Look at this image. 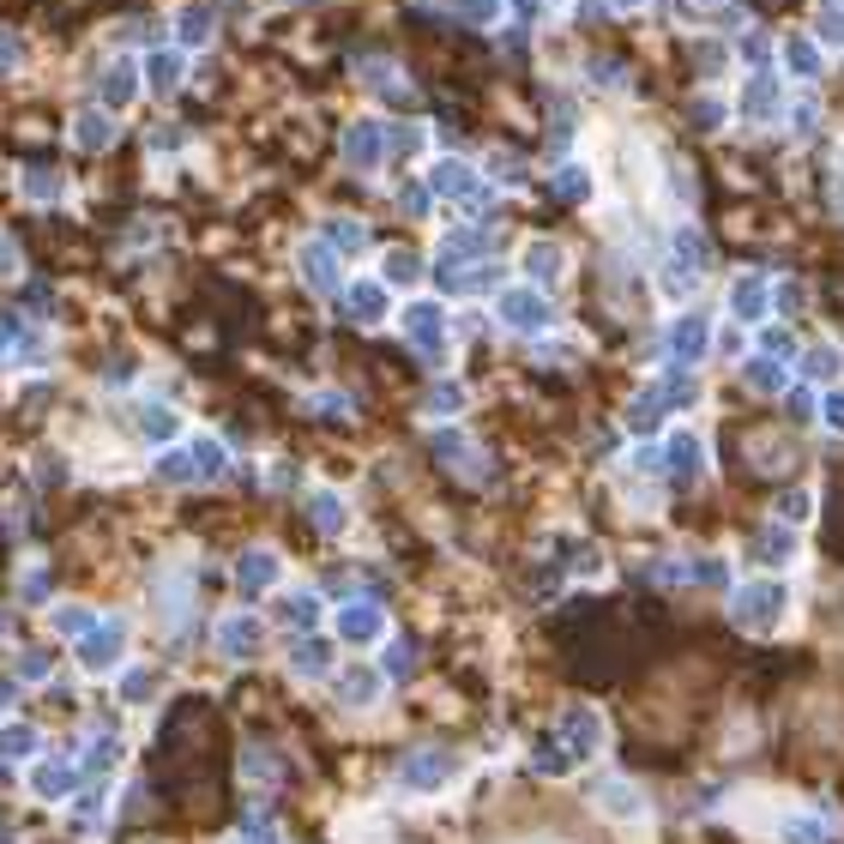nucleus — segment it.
I'll use <instances>...</instances> for the list:
<instances>
[{
    "label": "nucleus",
    "mask_w": 844,
    "mask_h": 844,
    "mask_svg": "<svg viewBox=\"0 0 844 844\" xmlns=\"http://www.w3.org/2000/svg\"><path fill=\"white\" fill-rule=\"evenodd\" d=\"M78 646V670L85 675H109V670H121V658H127V622H97L85 639H73Z\"/></svg>",
    "instance_id": "423d86ee"
},
{
    "label": "nucleus",
    "mask_w": 844,
    "mask_h": 844,
    "mask_svg": "<svg viewBox=\"0 0 844 844\" xmlns=\"http://www.w3.org/2000/svg\"><path fill=\"white\" fill-rule=\"evenodd\" d=\"M832 832H839V820L827 808H815V815H784L779 839L784 844H832Z\"/></svg>",
    "instance_id": "393cba45"
},
{
    "label": "nucleus",
    "mask_w": 844,
    "mask_h": 844,
    "mask_svg": "<svg viewBox=\"0 0 844 844\" xmlns=\"http://www.w3.org/2000/svg\"><path fill=\"white\" fill-rule=\"evenodd\" d=\"M760 344H767V356H791L796 351V338L784 332V326H767V332H760Z\"/></svg>",
    "instance_id": "3c124183"
},
{
    "label": "nucleus",
    "mask_w": 844,
    "mask_h": 844,
    "mask_svg": "<svg viewBox=\"0 0 844 844\" xmlns=\"http://www.w3.org/2000/svg\"><path fill=\"white\" fill-rule=\"evenodd\" d=\"M302 272H308V284H314V290H332V284H338L332 254H320V247H308V254H302Z\"/></svg>",
    "instance_id": "a19ab883"
},
{
    "label": "nucleus",
    "mask_w": 844,
    "mask_h": 844,
    "mask_svg": "<svg viewBox=\"0 0 844 844\" xmlns=\"http://www.w3.org/2000/svg\"><path fill=\"white\" fill-rule=\"evenodd\" d=\"M380 670H387V682H404V675L416 670V639H392L387 658H380Z\"/></svg>",
    "instance_id": "58836bf2"
},
{
    "label": "nucleus",
    "mask_w": 844,
    "mask_h": 844,
    "mask_svg": "<svg viewBox=\"0 0 844 844\" xmlns=\"http://www.w3.org/2000/svg\"><path fill=\"white\" fill-rule=\"evenodd\" d=\"M429 453L441 458L458 482H489V458H482V447L470 441L465 429H447V423H441V429H429Z\"/></svg>",
    "instance_id": "20e7f679"
},
{
    "label": "nucleus",
    "mask_w": 844,
    "mask_h": 844,
    "mask_svg": "<svg viewBox=\"0 0 844 844\" xmlns=\"http://www.w3.org/2000/svg\"><path fill=\"white\" fill-rule=\"evenodd\" d=\"M694 399H700V380H694V368L670 363L658 380H646V387L634 392V404H627V416H622V429H627V435H658L663 416H670V411H688Z\"/></svg>",
    "instance_id": "f257e3e1"
},
{
    "label": "nucleus",
    "mask_w": 844,
    "mask_h": 844,
    "mask_svg": "<svg viewBox=\"0 0 844 844\" xmlns=\"http://www.w3.org/2000/svg\"><path fill=\"white\" fill-rule=\"evenodd\" d=\"M501 326H506V332L537 338V332H549V326H555V308H549L537 290H506V296H501Z\"/></svg>",
    "instance_id": "ddd939ff"
},
{
    "label": "nucleus",
    "mask_w": 844,
    "mask_h": 844,
    "mask_svg": "<svg viewBox=\"0 0 844 844\" xmlns=\"http://www.w3.org/2000/svg\"><path fill=\"white\" fill-rule=\"evenodd\" d=\"M839 375H844V351H839V344H815V351H803V380H808V387H832Z\"/></svg>",
    "instance_id": "c85d7f7f"
},
{
    "label": "nucleus",
    "mask_w": 844,
    "mask_h": 844,
    "mask_svg": "<svg viewBox=\"0 0 844 844\" xmlns=\"http://www.w3.org/2000/svg\"><path fill=\"white\" fill-rule=\"evenodd\" d=\"M555 742L573 760H591V754H603V718L591 712V706H567L561 724H555Z\"/></svg>",
    "instance_id": "9b49d317"
},
{
    "label": "nucleus",
    "mask_w": 844,
    "mask_h": 844,
    "mask_svg": "<svg viewBox=\"0 0 844 844\" xmlns=\"http://www.w3.org/2000/svg\"><path fill=\"white\" fill-rule=\"evenodd\" d=\"M796 525H784V519H772V525H760L754 531V543H748V561H760V567H784V561L796 555Z\"/></svg>",
    "instance_id": "a211bd4d"
},
{
    "label": "nucleus",
    "mask_w": 844,
    "mask_h": 844,
    "mask_svg": "<svg viewBox=\"0 0 844 844\" xmlns=\"http://www.w3.org/2000/svg\"><path fill=\"white\" fill-rule=\"evenodd\" d=\"M133 435H139L145 447H169L182 435V416L169 411V404H139V411H133Z\"/></svg>",
    "instance_id": "5701e85b"
},
{
    "label": "nucleus",
    "mask_w": 844,
    "mask_h": 844,
    "mask_svg": "<svg viewBox=\"0 0 844 844\" xmlns=\"http://www.w3.org/2000/svg\"><path fill=\"white\" fill-rule=\"evenodd\" d=\"M591 803H598L603 815H615V820H646V796H639L627 779H615V772L591 784Z\"/></svg>",
    "instance_id": "aec40b11"
},
{
    "label": "nucleus",
    "mask_w": 844,
    "mask_h": 844,
    "mask_svg": "<svg viewBox=\"0 0 844 844\" xmlns=\"http://www.w3.org/2000/svg\"><path fill=\"white\" fill-rule=\"evenodd\" d=\"M767 308H772L767 278H736V290H730V314L754 326V320H767Z\"/></svg>",
    "instance_id": "a878e982"
},
{
    "label": "nucleus",
    "mask_w": 844,
    "mask_h": 844,
    "mask_svg": "<svg viewBox=\"0 0 844 844\" xmlns=\"http://www.w3.org/2000/svg\"><path fill=\"white\" fill-rule=\"evenodd\" d=\"M356 573H363V567H332L320 579V591H326V598H338V603H351L356 598Z\"/></svg>",
    "instance_id": "37998d69"
},
{
    "label": "nucleus",
    "mask_w": 844,
    "mask_h": 844,
    "mask_svg": "<svg viewBox=\"0 0 844 844\" xmlns=\"http://www.w3.org/2000/svg\"><path fill=\"white\" fill-rule=\"evenodd\" d=\"M194 465H199V482H223L230 477V453H223V441H194Z\"/></svg>",
    "instance_id": "c9c22d12"
},
{
    "label": "nucleus",
    "mask_w": 844,
    "mask_h": 844,
    "mask_svg": "<svg viewBox=\"0 0 844 844\" xmlns=\"http://www.w3.org/2000/svg\"><path fill=\"white\" fill-rule=\"evenodd\" d=\"M157 482H169V489H194L199 482L194 447H163V453H157Z\"/></svg>",
    "instance_id": "bb28decb"
},
{
    "label": "nucleus",
    "mask_w": 844,
    "mask_h": 844,
    "mask_svg": "<svg viewBox=\"0 0 844 844\" xmlns=\"http://www.w3.org/2000/svg\"><path fill=\"white\" fill-rule=\"evenodd\" d=\"M380 694H387V670H380V663H351V670L332 675V700L344 706V712H363Z\"/></svg>",
    "instance_id": "9d476101"
},
{
    "label": "nucleus",
    "mask_w": 844,
    "mask_h": 844,
    "mask_svg": "<svg viewBox=\"0 0 844 844\" xmlns=\"http://www.w3.org/2000/svg\"><path fill=\"white\" fill-rule=\"evenodd\" d=\"M230 844H247V839H230Z\"/></svg>",
    "instance_id": "4d7b16f0"
},
{
    "label": "nucleus",
    "mask_w": 844,
    "mask_h": 844,
    "mask_svg": "<svg viewBox=\"0 0 844 844\" xmlns=\"http://www.w3.org/2000/svg\"><path fill=\"white\" fill-rule=\"evenodd\" d=\"M211 639H218V651L230 663H254L266 651V622H260V615H247V610H235V615H223V622H218V634H211Z\"/></svg>",
    "instance_id": "1a4fd4ad"
},
{
    "label": "nucleus",
    "mask_w": 844,
    "mask_h": 844,
    "mask_svg": "<svg viewBox=\"0 0 844 844\" xmlns=\"http://www.w3.org/2000/svg\"><path fill=\"white\" fill-rule=\"evenodd\" d=\"M465 411V387H458L453 375H441L429 392H423V416H435V423H447V416Z\"/></svg>",
    "instance_id": "c756f323"
},
{
    "label": "nucleus",
    "mask_w": 844,
    "mask_h": 844,
    "mask_svg": "<svg viewBox=\"0 0 844 844\" xmlns=\"http://www.w3.org/2000/svg\"><path fill=\"white\" fill-rule=\"evenodd\" d=\"M97 622H103V615H91L85 603H54V610H49V627H54L61 639H85Z\"/></svg>",
    "instance_id": "2f4dec72"
},
{
    "label": "nucleus",
    "mask_w": 844,
    "mask_h": 844,
    "mask_svg": "<svg viewBox=\"0 0 844 844\" xmlns=\"http://www.w3.org/2000/svg\"><path fill=\"white\" fill-rule=\"evenodd\" d=\"M49 675V651H19V682H42Z\"/></svg>",
    "instance_id": "8fccbe9b"
},
{
    "label": "nucleus",
    "mask_w": 844,
    "mask_h": 844,
    "mask_svg": "<svg viewBox=\"0 0 844 844\" xmlns=\"http://www.w3.org/2000/svg\"><path fill=\"white\" fill-rule=\"evenodd\" d=\"M115 760H121V742H115V736H97V742H91V754H85V767H78V772H91V779H97V772H109Z\"/></svg>",
    "instance_id": "79ce46f5"
},
{
    "label": "nucleus",
    "mask_w": 844,
    "mask_h": 844,
    "mask_svg": "<svg viewBox=\"0 0 844 844\" xmlns=\"http://www.w3.org/2000/svg\"><path fill=\"white\" fill-rule=\"evenodd\" d=\"M784 615H791V585L784 579H748L730 591V622L742 634H772Z\"/></svg>",
    "instance_id": "f03ea898"
},
{
    "label": "nucleus",
    "mask_w": 844,
    "mask_h": 844,
    "mask_svg": "<svg viewBox=\"0 0 844 844\" xmlns=\"http://www.w3.org/2000/svg\"><path fill=\"white\" fill-rule=\"evenodd\" d=\"M308 411L314 416H351V399H344V392H314Z\"/></svg>",
    "instance_id": "09e8293b"
},
{
    "label": "nucleus",
    "mask_w": 844,
    "mask_h": 844,
    "mask_svg": "<svg viewBox=\"0 0 844 844\" xmlns=\"http://www.w3.org/2000/svg\"><path fill=\"white\" fill-rule=\"evenodd\" d=\"M820 423H827L832 435H844V387H827V399H820Z\"/></svg>",
    "instance_id": "49530a36"
},
{
    "label": "nucleus",
    "mask_w": 844,
    "mask_h": 844,
    "mask_svg": "<svg viewBox=\"0 0 844 844\" xmlns=\"http://www.w3.org/2000/svg\"><path fill=\"white\" fill-rule=\"evenodd\" d=\"M19 603H54L49 567H25V573H19Z\"/></svg>",
    "instance_id": "4c0bfd02"
},
{
    "label": "nucleus",
    "mask_w": 844,
    "mask_h": 844,
    "mask_svg": "<svg viewBox=\"0 0 844 844\" xmlns=\"http://www.w3.org/2000/svg\"><path fill=\"white\" fill-rule=\"evenodd\" d=\"M779 519L784 525H808V519H815V489H784L779 494Z\"/></svg>",
    "instance_id": "e433bc0d"
},
{
    "label": "nucleus",
    "mask_w": 844,
    "mask_h": 844,
    "mask_svg": "<svg viewBox=\"0 0 844 844\" xmlns=\"http://www.w3.org/2000/svg\"><path fill=\"white\" fill-rule=\"evenodd\" d=\"M37 730L30 724H0V760H7V767H19V760H37Z\"/></svg>",
    "instance_id": "473e14b6"
},
{
    "label": "nucleus",
    "mask_w": 844,
    "mask_h": 844,
    "mask_svg": "<svg viewBox=\"0 0 844 844\" xmlns=\"http://www.w3.org/2000/svg\"><path fill=\"white\" fill-rule=\"evenodd\" d=\"M531 767L543 772V779H567V772L579 767V760H573V754L561 748L555 736H543V742H537V748H531Z\"/></svg>",
    "instance_id": "f704fd0d"
},
{
    "label": "nucleus",
    "mask_w": 844,
    "mask_h": 844,
    "mask_svg": "<svg viewBox=\"0 0 844 844\" xmlns=\"http://www.w3.org/2000/svg\"><path fill=\"white\" fill-rule=\"evenodd\" d=\"M663 477H675V482L706 477V441L694 429H675L670 441H663Z\"/></svg>",
    "instance_id": "dca6fc26"
},
{
    "label": "nucleus",
    "mask_w": 844,
    "mask_h": 844,
    "mask_svg": "<svg viewBox=\"0 0 844 844\" xmlns=\"http://www.w3.org/2000/svg\"><path fill=\"white\" fill-rule=\"evenodd\" d=\"M78 779H85V772H78L73 760H42V767H30V796H37V803H66V796L78 791Z\"/></svg>",
    "instance_id": "6ab92c4d"
},
{
    "label": "nucleus",
    "mask_w": 844,
    "mask_h": 844,
    "mask_svg": "<svg viewBox=\"0 0 844 844\" xmlns=\"http://www.w3.org/2000/svg\"><path fill=\"white\" fill-rule=\"evenodd\" d=\"M187 603H194V579H187L182 567H163L151 579V610H157V622L163 627H175L187 615Z\"/></svg>",
    "instance_id": "f3484780"
},
{
    "label": "nucleus",
    "mask_w": 844,
    "mask_h": 844,
    "mask_svg": "<svg viewBox=\"0 0 844 844\" xmlns=\"http://www.w3.org/2000/svg\"><path fill=\"white\" fill-rule=\"evenodd\" d=\"M66 827H73V839H103V791H85V796H78Z\"/></svg>",
    "instance_id": "72a5a7b5"
},
{
    "label": "nucleus",
    "mask_w": 844,
    "mask_h": 844,
    "mask_svg": "<svg viewBox=\"0 0 844 844\" xmlns=\"http://www.w3.org/2000/svg\"><path fill=\"white\" fill-rule=\"evenodd\" d=\"M791 416H796V423L820 416V399H815V387H808V380H803V387H791Z\"/></svg>",
    "instance_id": "de8ad7c7"
},
{
    "label": "nucleus",
    "mask_w": 844,
    "mask_h": 844,
    "mask_svg": "<svg viewBox=\"0 0 844 844\" xmlns=\"http://www.w3.org/2000/svg\"><path fill=\"white\" fill-rule=\"evenodd\" d=\"M230 573H235V591H242V598H266V591L284 585V555H278L272 543H247Z\"/></svg>",
    "instance_id": "39448f33"
},
{
    "label": "nucleus",
    "mask_w": 844,
    "mask_h": 844,
    "mask_svg": "<svg viewBox=\"0 0 844 844\" xmlns=\"http://www.w3.org/2000/svg\"><path fill=\"white\" fill-rule=\"evenodd\" d=\"M458 754L453 748H416V754H404V767H399V791H411V796H441L447 784L458 779Z\"/></svg>",
    "instance_id": "7ed1b4c3"
},
{
    "label": "nucleus",
    "mask_w": 844,
    "mask_h": 844,
    "mask_svg": "<svg viewBox=\"0 0 844 844\" xmlns=\"http://www.w3.org/2000/svg\"><path fill=\"white\" fill-rule=\"evenodd\" d=\"M0 639H7V615H0Z\"/></svg>",
    "instance_id": "6e6d98bb"
},
{
    "label": "nucleus",
    "mask_w": 844,
    "mask_h": 844,
    "mask_svg": "<svg viewBox=\"0 0 844 844\" xmlns=\"http://www.w3.org/2000/svg\"><path fill=\"white\" fill-rule=\"evenodd\" d=\"M247 779H254V784H272V779H284V760H278V767H272V754H266V748H247Z\"/></svg>",
    "instance_id": "a18cd8bd"
},
{
    "label": "nucleus",
    "mask_w": 844,
    "mask_h": 844,
    "mask_svg": "<svg viewBox=\"0 0 844 844\" xmlns=\"http://www.w3.org/2000/svg\"><path fill=\"white\" fill-rule=\"evenodd\" d=\"M19 700V675H0V712H13Z\"/></svg>",
    "instance_id": "5fc2aeb1"
},
{
    "label": "nucleus",
    "mask_w": 844,
    "mask_h": 844,
    "mask_svg": "<svg viewBox=\"0 0 844 844\" xmlns=\"http://www.w3.org/2000/svg\"><path fill=\"white\" fill-rule=\"evenodd\" d=\"M482 844H585L579 832L567 827V820H555L543 808V815H525V820H506L501 832H489Z\"/></svg>",
    "instance_id": "6e6552de"
},
{
    "label": "nucleus",
    "mask_w": 844,
    "mask_h": 844,
    "mask_svg": "<svg viewBox=\"0 0 844 844\" xmlns=\"http://www.w3.org/2000/svg\"><path fill=\"white\" fill-rule=\"evenodd\" d=\"M338 646H380L387 639V610L375 598H351L338 603V622H332Z\"/></svg>",
    "instance_id": "0eeeda50"
},
{
    "label": "nucleus",
    "mask_w": 844,
    "mask_h": 844,
    "mask_svg": "<svg viewBox=\"0 0 844 844\" xmlns=\"http://www.w3.org/2000/svg\"><path fill=\"white\" fill-rule=\"evenodd\" d=\"M25 320H19V314H7V308H0V368H7V363H19V344H25Z\"/></svg>",
    "instance_id": "ea45409f"
},
{
    "label": "nucleus",
    "mask_w": 844,
    "mask_h": 844,
    "mask_svg": "<svg viewBox=\"0 0 844 844\" xmlns=\"http://www.w3.org/2000/svg\"><path fill=\"white\" fill-rule=\"evenodd\" d=\"M387 278H392V284H404V278H416V260H411V254H392V260H387Z\"/></svg>",
    "instance_id": "603ef678"
},
{
    "label": "nucleus",
    "mask_w": 844,
    "mask_h": 844,
    "mask_svg": "<svg viewBox=\"0 0 844 844\" xmlns=\"http://www.w3.org/2000/svg\"><path fill=\"white\" fill-rule=\"evenodd\" d=\"M525 272H531L537 284H549V278L561 272V254H555V247H531V254H525Z\"/></svg>",
    "instance_id": "c03bdc74"
},
{
    "label": "nucleus",
    "mask_w": 844,
    "mask_h": 844,
    "mask_svg": "<svg viewBox=\"0 0 844 844\" xmlns=\"http://www.w3.org/2000/svg\"><path fill=\"white\" fill-rule=\"evenodd\" d=\"M290 670H296L302 682H326V675H338V634H296V646H290Z\"/></svg>",
    "instance_id": "2eb2a0df"
},
{
    "label": "nucleus",
    "mask_w": 844,
    "mask_h": 844,
    "mask_svg": "<svg viewBox=\"0 0 844 844\" xmlns=\"http://www.w3.org/2000/svg\"><path fill=\"white\" fill-rule=\"evenodd\" d=\"M272 622L290 627V634H314V622H320V591H278Z\"/></svg>",
    "instance_id": "4be33fe9"
},
{
    "label": "nucleus",
    "mask_w": 844,
    "mask_h": 844,
    "mask_svg": "<svg viewBox=\"0 0 844 844\" xmlns=\"http://www.w3.org/2000/svg\"><path fill=\"white\" fill-rule=\"evenodd\" d=\"M308 525L320 537H344L351 531V501H344L338 489H314L308 494Z\"/></svg>",
    "instance_id": "412c9836"
},
{
    "label": "nucleus",
    "mask_w": 844,
    "mask_h": 844,
    "mask_svg": "<svg viewBox=\"0 0 844 844\" xmlns=\"http://www.w3.org/2000/svg\"><path fill=\"white\" fill-rule=\"evenodd\" d=\"M706 351H712V326H706L700 314H682V320L663 332V356H670V363H682V368H700Z\"/></svg>",
    "instance_id": "f8f14e48"
},
{
    "label": "nucleus",
    "mask_w": 844,
    "mask_h": 844,
    "mask_svg": "<svg viewBox=\"0 0 844 844\" xmlns=\"http://www.w3.org/2000/svg\"><path fill=\"white\" fill-rule=\"evenodd\" d=\"M157 688H163V675H157L151 670V663H133V670H127V663H121V706H151L157 700Z\"/></svg>",
    "instance_id": "cd10ccee"
},
{
    "label": "nucleus",
    "mask_w": 844,
    "mask_h": 844,
    "mask_svg": "<svg viewBox=\"0 0 844 844\" xmlns=\"http://www.w3.org/2000/svg\"><path fill=\"white\" fill-rule=\"evenodd\" d=\"M266 482H272V489H296V465H272V470H266Z\"/></svg>",
    "instance_id": "864d4df0"
},
{
    "label": "nucleus",
    "mask_w": 844,
    "mask_h": 844,
    "mask_svg": "<svg viewBox=\"0 0 844 844\" xmlns=\"http://www.w3.org/2000/svg\"><path fill=\"white\" fill-rule=\"evenodd\" d=\"M351 314H356V320H363V326H380V320H387V314H392L387 290H380L375 278H363V284L351 290Z\"/></svg>",
    "instance_id": "7c9ffc66"
},
{
    "label": "nucleus",
    "mask_w": 844,
    "mask_h": 844,
    "mask_svg": "<svg viewBox=\"0 0 844 844\" xmlns=\"http://www.w3.org/2000/svg\"><path fill=\"white\" fill-rule=\"evenodd\" d=\"M441 326H447V314L435 308V302H411V308H404V338H411L416 351H423V363H435V368L447 363Z\"/></svg>",
    "instance_id": "4468645a"
},
{
    "label": "nucleus",
    "mask_w": 844,
    "mask_h": 844,
    "mask_svg": "<svg viewBox=\"0 0 844 844\" xmlns=\"http://www.w3.org/2000/svg\"><path fill=\"white\" fill-rule=\"evenodd\" d=\"M742 387L760 392V399H779V392H791L784 356H748V363H742Z\"/></svg>",
    "instance_id": "b1692460"
}]
</instances>
